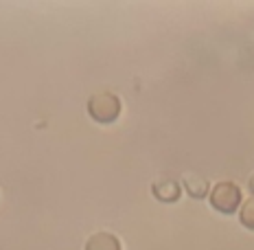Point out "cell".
<instances>
[{
	"label": "cell",
	"instance_id": "2",
	"mask_svg": "<svg viewBox=\"0 0 254 250\" xmlns=\"http://www.w3.org/2000/svg\"><path fill=\"white\" fill-rule=\"evenodd\" d=\"M241 202V191L235 182H219L210 191V204L221 213H232Z\"/></svg>",
	"mask_w": 254,
	"mask_h": 250
},
{
	"label": "cell",
	"instance_id": "7",
	"mask_svg": "<svg viewBox=\"0 0 254 250\" xmlns=\"http://www.w3.org/2000/svg\"><path fill=\"white\" fill-rule=\"evenodd\" d=\"M248 184H250V189H252V193H254V173L250 175V180H248Z\"/></svg>",
	"mask_w": 254,
	"mask_h": 250
},
{
	"label": "cell",
	"instance_id": "5",
	"mask_svg": "<svg viewBox=\"0 0 254 250\" xmlns=\"http://www.w3.org/2000/svg\"><path fill=\"white\" fill-rule=\"evenodd\" d=\"M184 189H187L193 198H204V195L208 193V180H206L204 175L187 173L184 175Z\"/></svg>",
	"mask_w": 254,
	"mask_h": 250
},
{
	"label": "cell",
	"instance_id": "4",
	"mask_svg": "<svg viewBox=\"0 0 254 250\" xmlns=\"http://www.w3.org/2000/svg\"><path fill=\"white\" fill-rule=\"evenodd\" d=\"M86 250H121V244L110 233H97V235H92L88 239Z\"/></svg>",
	"mask_w": 254,
	"mask_h": 250
},
{
	"label": "cell",
	"instance_id": "1",
	"mask_svg": "<svg viewBox=\"0 0 254 250\" xmlns=\"http://www.w3.org/2000/svg\"><path fill=\"white\" fill-rule=\"evenodd\" d=\"M88 112L92 114V119H97L99 123H110L114 121L121 112V101L114 97L112 92H99L88 101Z\"/></svg>",
	"mask_w": 254,
	"mask_h": 250
},
{
	"label": "cell",
	"instance_id": "3",
	"mask_svg": "<svg viewBox=\"0 0 254 250\" xmlns=\"http://www.w3.org/2000/svg\"><path fill=\"white\" fill-rule=\"evenodd\" d=\"M153 193H156V198L162 200V202H173V200L180 198V184L171 178H162L153 184Z\"/></svg>",
	"mask_w": 254,
	"mask_h": 250
},
{
	"label": "cell",
	"instance_id": "6",
	"mask_svg": "<svg viewBox=\"0 0 254 250\" xmlns=\"http://www.w3.org/2000/svg\"><path fill=\"white\" fill-rule=\"evenodd\" d=\"M239 217H241V224L243 226H248V228H252V231H254V200H248L246 204L241 206Z\"/></svg>",
	"mask_w": 254,
	"mask_h": 250
}]
</instances>
